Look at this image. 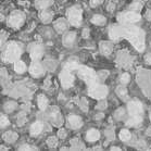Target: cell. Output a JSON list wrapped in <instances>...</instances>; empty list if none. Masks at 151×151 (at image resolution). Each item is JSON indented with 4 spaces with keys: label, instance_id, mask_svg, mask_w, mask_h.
Masks as SVG:
<instances>
[{
    "label": "cell",
    "instance_id": "6da1fadb",
    "mask_svg": "<svg viewBox=\"0 0 151 151\" xmlns=\"http://www.w3.org/2000/svg\"><path fill=\"white\" fill-rule=\"evenodd\" d=\"M123 33H124V36L131 41L138 51H144L145 49L144 33L139 28L125 24L123 26Z\"/></svg>",
    "mask_w": 151,
    "mask_h": 151
},
{
    "label": "cell",
    "instance_id": "7a4b0ae2",
    "mask_svg": "<svg viewBox=\"0 0 151 151\" xmlns=\"http://www.w3.org/2000/svg\"><path fill=\"white\" fill-rule=\"evenodd\" d=\"M21 53H22V50H21L20 46L17 45V42H10V44L7 46L6 51H4V61H7V62L19 61V59H20V57H21Z\"/></svg>",
    "mask_w": 151,
    "mask_h": 151
},
{
    "label": "cell",
    "instance_id": "3957f363",
    "mask_svg": "<svg viewBox=\"0 0 151 151\" xmlns=\"http://www.w3.org/2000/svg\"><path fill=\"white\" fill-rule=\"evenodd\" d=\"M77 74H78L79 78L83 79L84 82L87 84V85H93L96 84L97 81V75L95 71L91 70L90 68H87V66H79L78 70H77Z\"/></svg>",
    "mask_w": 151,
    "mask_h": 151
},
{
    "label": "cell",
    "instance_id": "277c9868",
    "mask_svg": "<svg viewBox=\"0 0 151 151\" xmlns=\"http://www.w3.org/2000/svg\"><path fill=\"white\" fill-rule=\"evenodd\" d=\"M88 95L95 99H103L108 95V88L103 85L93 84V85L89 86V88H88Z\"/></svg>",
    "mask_w": 151,
    "mask_h": 151
},
{
    "label": "cell",
    "instance_id": "5b68a950",
    "mask_svg": "<svg viewBox=\"0 0 151 151\" xmlns=\"http://www.w3.org/2000/svg\"><path fill=\"white\" fill-rule=\"evenodd\" d=\"M82 9L78 7H72L68 10V19L69 22L74 26H78L82 23Z\"/></svg>",
    "mask_w": 151,
    "mask_h": 151
},
{
    "label": "cell",
    "instance_id": "8992f818",
    "mask_svg": "<svg viewBox=\"0 0 151 151\" xmlns=\"http://www.w3.org/2000/svg\"><path fill=\"white\" fill-rule=\"evenodd\" d=\"M23 23H24V15L19 11L13 12L10 15V17L8 19V25L13 28L21 27L23 25Z\"/></svg>",
    "mask_w": 151,
    "mask_h": 151
},
{
    "label": "cell",
    "instance_id": "52a82bcc",
    "mask_svg": "<svg viewBox=\"0 0 151 151\" xmlns=\"http://www.w3.org/2000/svg\"><path fill=\"white\" fill-rule=\"evenodd\" d=\"M140 20V15L136 12H126L124 14H121L119 17V21L123 24H132V23H136Z\"/></svg>",
    "mask_w": 151,
    "mask_h": 151
},
{
    "label": "cell",
    "instance_id": "ba28073f",
    "mask_svg": "<svg viewBox=\"0 0 151 151\" xmlns=\"http://www.w3.org/2000/svg\"><path fill=\"white\" fill-rule=\"evenodd\" d=\"M60 82H61V85L64 88L71 87L73 85V83H74V76H73L72 72L65 69L63 70L62 73L60 74Z\"/></svg>",
    "mask_w": 151,
    "mask_h": 151
},
{
    "label": "cell",
    "instance_id": "9c48e42d",
    "mask_svg": "<svg viewBox=\"0 0 151 151\" xmlns=\"http://www.w3.org/2000/svg\"><path fill=\"white\" fill-rule=\"evenodd\" d=\"M127 108H128V113L132 116H137V115L142 114V106L139 101H131L128 103Z\"/></svg>",
    "mask_w": 151,
    "mask_h": 151
},
{
    "label": "cell",
    "instance_id": "30bf717a",
    "mask_svg": "<svg viewBox=\"0 0 151 151\" xmlns=\"http://www.w3.org/2000/svg\"><path fill=\"white\" fill-rule=\"evenodd\" d=\"M109 34H110L111 39H113V40H119L120 38H122L124 36L123 26H112V27L110 28Z\"/></svg>",
    "mask_w": 151,
    "mask_h": 151
},
{
    "label": "cell",
    "instance_id": "8fae6325",
    "mask_svg": "<svg viewBox=\"0 0 151 151\" xmlns=\"http://www.w3.org/2000/svg\"><path fill=\"white\" fill-rule=\"evenodd\" d=\"M69 124L70 126L72 127V128H74V129H77V128H79V127H82L83 125V121L81 117L76 116V115H70L69 116Z\"/></svg>",
    "mask_w": 151,
    "mask_h": 151
},
{
    "label": "cell",
    "instance_id": "7c38bea8",
    "mask_svg": "<svg viewBox=\"0 0 151 151\" xmlns=\"http://www.w3.org/2000/svg\"><path fill=\"white\" fill-rule=\"evenodd\" d=\"M42 55V49H41L40 46L34 45L31 48V58L34 60V61H37L41 58Z\"/></svg>",
    "mask_w": 151,
    "mask_h": 151
},
{
    "label": "cell",
    "instance_id": "4fadbf2b",
    "mask_svg": "<svg viewBox=\"0 0 151 151\" xmlns=\"http://www.w3.org/2000/svg\"><path fill=\"white\" fill-rule=\"evenodd\" d=\"M42 72H44V71H42V68H41V65L39 63H37V62L33 63L31 65V68H29V73H31L34 77H39V76L42 74Z\"/></svg>",
    "mask_w": 151,
    "mask_h": 151
},
{
    "label": "cell",
    "instance_id": "5bb4252c",
    "mask_svg": "<svg viewBox=\"0 0 151 151\" xmlns=\"http://www.w3.org/2000/svg\"><path fill=\"white\" fill-rule=\"evenodd\" d=\"M55 31L58 32V33H63L68 28V22L64 19H59L58 21H55Z\"/></svg>",
    "mask_w": 151,
    "mask_h": 151
},
{
    "label": "cell",
    "instance_id": "9a60e30c",
    "mask_svg": "<svg viewBox=\"0 0 151 151\" xmlns=\"http://www.w3.org/2000/svg\"><path fill=\"white\" fill-rule=\"evenodd\" d=\"M112 45H111L110 42H108V41H102L101 44H100V51L102 52L104 55H109L112 52Z\"/></svg>",
    "mask_w": 151,
    "mask_h": 151
},
{
    "label": "cell",
    "instance_id": "2e32d148",
    "mask_svg": "<svg viewBox=\"0 0 151 151\" xmlns=\"http://www.w3.org/2000/svg\"><path fill=\"white\" fill-rule=\"evenodd\" d=\"M75 37H76V34L74 32H70L68 34L63 37V44L66 46V47H70V46L72 45L74 40H75Z\"/></svg>",
    "mask_w": 151,
    "mask_h": 151
},
{
    "label": "cell",
    "instance_id": "e0dca14e",
    "mask_svg": "<svg viewBox=\"0 0 151 151\" xmlns=\"http://www.w3.org/2000/svg\"><path fill=\"white\" fill-rule=\"evenodd\" d=\"M86 138H87V140L91 141V142H93V141H97L100 138V133L97 131V129H90V131H88V133H87Z\"/></svg>",
    "mask_w": 151,
    "mask_h": 151
},
{
    "label": "cell",
    "instance_id": "ac0fdd59",
    "mask_svg": "<svg viewBox=\"0 0 151 151\" xmlns=\"http://www.w3.org/2000/svg\"><path fill=\"white\" fill-rule=\"evenodd\" d=\"M141 122H142V117H141V115L132 116L129 120L127 121L126 125H127V126H129V127H135V126H138Z\"/></svg>",
    "mask_w": 151,
    "mask_h": 151
},
{
    "label": "cell",
    "instance_id": "d6986e66",
    "mask_svg": "<svg viewBox=\"0 0 151 151\" xmlns=\"http://www.w3.org/2000/svg\"><path fill=\"white\" fill-rule=\"evenodd\" d=\"M42 131V123L41 122H35L31 126V134L33 136H37Z\"/></svg>",
    "mask_w": 151,
    "mask_h": 151
},
{
    "label": "cell",
    "instance_id": "ffe728a7",
    "mask_svg": "<svg viewBox=\"0 0 151 151\" xmlns=\"http://www.w3.org/2000/svg\"><path fill=\"white\" fill-rule=\"evenodd\" d=\"M37 102H38V106H39L40 110L44 111L47 109V106H48V99H47L44 95H40V96L38 97Z\"/></svg>",
    "mask_w": 151,
    "mask_h": 151
},
{
    "label": "cell",
    "instance_id": "44dd1931",
    "mask_svg": "<svg viewBox=\"0 0 151 151\" xmlns=\"http://www.w3.org/2000/svg\"><path fill=\"white\" fill-rule=\"evenodd\" d=\"M51 0H37L36 1V8L39 10H46L51 4Z\"/></svg>",
    "mask_w": 151,
    "mask_h": 151
},
{
    "label": "cell",
    "instance_id": "7402d4cb",
    "mask_svg": "<svg viewBox=\"0 0 151 151\" xmlns=\"http://www.w3.org/2000/svg\"><path fill=\"white\" fill-rule=\"evenodd\" d=\"M91 22H93L95 25H103L106 23V17H102V15L97 14V15H93V17H91Z\"/></svg>",
    "mask_w": 151,
    "mask_h": 151
},
{
    "label": "cell",
    "instance_id": "603a6c76",
    "mask_svg": "<svg viewBox=\"0 0 151 151\" xmlns=\"http://www.w3.org/2000/svg\"><path fill=\"white\" fill-rule=\"evenodd\" d=\"M14 70H15L17 73H23V72H25V70H26V65H25L24 62H22L19 60V61H17L14 63Z\"/></svg>",
    "mask_w": 151,
    "mask_h": 151
},
{
    "label": "cell",
    "instance_id": "cb8c5ba5",
    "mask_svg": "<svg viewBox=\"0 0 151 151\" xmlns=\"http://www.w3.org/2000/svg\"><path fill=\"white\" fill-rule=\"evenodd\" d=\"M132 135L131 133H129V131L128 129H122V131L120 132V139L123 141H128L129 139H131Z\"/></svg>",
    "mask_w": 151,
    "mask_h": 151
},
{
    "label": "cell",
    "instance_id": "d4e9b609",
    "mask_svg": "<svg viewBox=\"0 0 151 151\" xmlns=\"http://www.w3.org/2000/svg\"><path fill=\"white\" fill-rule=\"evenodd\" d=\"M40 17L42 22H45V23H49L52 19V14L48 11H42V13L40 14Z\"/></svg>",
    "mask_w": 151,
    "mask_h": 151
},
{
    "label": "cell",
    "instance_id": "484cf974",
    "mask_svg": "<svg viewBox=\"0 0 151 151\" xmlns=\"http://www.w3.org/2000/svg\"><path fill=\"white\" fill-rule=\"evenodd\" d=\"M79 68V65L76 63V62H68L65 64V66H64V69L65 70H69V71H71V72H73V71H77Z\"/></svg>",
    "mask_w": 151,
    "mask_h": 151
},
{
    "label": "cell",
    "instance_id": "4316f807",
    "mask_svg": "<svg viewBox=\"0 0 151 151\" xmlns=\"http://www.w3.org/2000/svg\"><path fill=\"white\" fill-rule=\"evenodd\" d=\"M141 8H142V2L139 1V0H135L134 2L131 4L132 11H138V10H140Z\"/></svg>",
    "mask_w": 151,
    "mask_h": 151
},
{
    "label": "cell",
    "instance_id": "83f0119b",
    "mask_svg": "<svg viewBox=\"0 0 151 151\" xmlns=\"http://www.w3.org/2000/svg\"><path fill=\"white\" fill-rule=\"evenodd\" d=\"M116 93H117V95H119V96L121 97V98H125V97L127 96V91H126V89H125L124 87H122V86H120V87H117Z\"/></svg>",
    "mask_w": 151,
    "mask_h": 151
},
{
    "label": "cell",
    "instance_id": "f1b7e54d",
    "mask_svg": "<svg viewBox=\"0 0 151 151\" xmlns=\"http://www.w3.org/2000/svg\"><path fill=\"white\" fill-rule=\"evenodd\" d=\"M57 144H58V140H57V138L55 137H50L48 139V146L49 147L53 148V147L57 146Z\"/></svg>",
    "mask_w": 151,
    "mask_h": 151
},
{
    "label": "cell",
    "instance_id": "f546056e",
    "mask_svg": "<svg viewBox=\"0 0 151 151\" xmlns=\"http://www.w3.org/2000/svg\"><path fill=\"white\" fill-rule=\"evenodd\" d=\"M8 124H9V120L7 119V116L1 115V119H0V125H1V127L8 126Z\"/></svg>",
    "mask_w": 151,
    "mask_h": 151
},
{
    "label": "cell",
    "instance_id": "4dcf8cb0",
    "mask_svg": "<svg viewBox=\"0 0 151 151\" xmlns=\"http://www.w3.org/2000/svg\"><path fill=\"white\" fill-rule=\"evenodd\" d=\"M128 82H129V75L127 73H124L123 75L121 76V83L122 84H127Z\"/></svg>",
    "mask_w": 151,
    "mask_h": 151
},
{
    "label": "cell",
    "instance_id": "1f68e13d",
    "mask_svg": "<svg viewBox=\"0 0 151 151\" xmlns=\"http://www.w3.org/2000/svg\"><path fill=\"white\" fill-rule=\"evenodd\" d=\"M101 4H102V0H90L91 7H97V6H99Z\"/></svg>",
    "mask_w": 151,
    "mask_h": 151
},
{
    "label": "cell",
    "instance_id": "d6a6232c",
    "mask_svg": "<svg viewBox=\"0 0 151 151\" xmlns=\"http://www.w3.org/2000/svg\"><path fill=\"white\" fill-rule=\"evenodd\" d=\"M20 150H35V148L31 147V146H28V145H24V146H22L20 148Z\"/></svg>",
    "mask_w": 151,
    "mask_h": 151
},
{
    "label": "cell",
    "instance_id": "836d02e7",
    "mask_svg": "<svg viewBox=\"0 0 151 151\" xmlns=\"http://www.w3.org/2000/svg\"><path fill=\"white\" fill-rule=\"evenodd\" d=\"M146 62L149 63V64H151V53H149V55H146Z\"/></svg>",
    "mask_w": 151,
    "mask_h": 151
},
{
    "label": "cell",
    "instance_id": "e575fe53",
    "mask_svg": "<svg viewBox=\"0 0 151 151\" xmlns=\"http://www.w3.org/2000/svg\"><path fill=\"white\" fill-rule=\"evenodd\" d=\"M112 150H121V149H120V148H117V147H115V148H112Z\"/></svg>",
    "mask_w": 151,
    "mask_h": 151
},
{
    "label": "cell",
    "instance_id": "d590c367",
    "mask_svg": "<svg viewBox=\"0 0 151 151\" xmlns=\"http://www.w3.org/2000/svg\"><path fill=\"white\" fill-rule=\"evenodd\" d=\"M150 120H151V115H150Z\"/></svg>",
    "mask_w": 151,
    "mask_h": 151
}]
</instances>
